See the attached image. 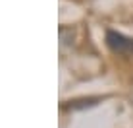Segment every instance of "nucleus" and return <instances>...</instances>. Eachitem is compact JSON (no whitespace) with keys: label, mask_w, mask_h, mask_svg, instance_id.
I'll return each instance as SVG.
<instances>
[{"label":"nucleus","mask_w":133,"mask_h":128,"mask_svg":"<svg viewBox=\"0 0 133 128\" xmlns=\"http://www.w3.org/2000/svg\"><path fill=\"white\" fill-rule=\"evenodd\" d=\"M106 43L114 53L123 54V56H133V39L131 37H125L123 33L110 29V31H106Z\"/></svg>","instance_id":"nucleus-1"}]
</instances>
